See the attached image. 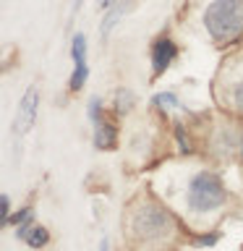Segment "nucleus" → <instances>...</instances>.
I'll list each match as a JSON object with an SVG mask.
<instances>
[{"label":"nucleus","instance_id":"nucleus-11","mask_svg":"<svg viewBox=\"0 0 243 251\" xmlns=\"http://www.w3.org/2000/svg\"><path fill=\"white\" fill-rule=\"evenodd\" d=\"M8 212H11V199L3 194V223L5 225H8V220H11V217H8Z\"/></svg>","mask_w":243,"mask_h":251},{"label":"nucleus","instance_id":"nucleus-6","mask_svg":"<svg viewBox=\"0 0 243 251\" xmlns=\"http://www.w3.org/2000/svg\"><path fill=\"white\" fill-rule=\"evenodd\" d=\"M175 55H178V47H175L172 39H168V37L157 39L154 47H152V68H154V74H162V71L175 60Z\"/></svg>","mask_w":243,"mask_h":251},{"label":"nucleus","instance_id":"nucleus-7","mask_svg":"<svg viewBox=\"0 0 243 251\" xmlns=\"http://www.w3.org/2000/svg\"><path fill=\"white\" fill-rule=\"evenodd\" d=\"M19 238L26 241L31 249H42L45 243L50 241V235H47V230H45L42 225H31V223H26V225L19 227Z\"/></svg>","mask_w":243,"mask_h":251},{"label":"nucleus","instance_id":"nucleus-10","mask_svg":"<svg viewBox=\"0 0 243 251\" xmlns=\"http://www.w3.org/2000/svg\"><path fill=\"white\" fill-rule=\"evenodd\" d=\"M118 19H121V8H113V11L105 16V24H102V34H107V31L118 24Z\"/></svg>","mask_w":243,"mask_h":251},{"label":"nucleus","instance_id":"nucleus-4","mask_svg":"<svg viewBox=\"0 0 243 251\" xmlns=\"http://www.w3.org/2000/svg\"><path fill=\"white\" fill-rule=\"evenodd\" d=\"M71 55H73V74H71V89H81L86 76H89V68H86V39L84 34L73 37V47H71Z\"/></svg>","mask_w":243,"mask_h":251},{"label":"nucleus","instance_id":"nucleus-5","mask_svg":"<svg viewBox=\"0 0 243 251\" xmlns=\"http://www.w3.org/2000/svg\"><path fill=\"white\" fill-rule=\"evenodd\" d=\"M37 102H39V94H37L34 86H31V89H26V94H24L19 115H16V123H13L16 133H26L31 126H34V121H37Z\"/></svg>","mask_w":243,"mask_h":251},{"label":"nucleus","instance_id":"nucleus-8","mask_svg":"<svg viewBox=\"0 0 243 251\" xmlns=\"http://www.w3.org/2000/svg\"><path fill=\"white\" fill-rule=\"evenodd\" d=\"M230 102H233L235 110H241V113H243V78H238V84L233 86V97H230Z\"/></svg>","mask_w":243,"mask_h":251},{"label":"nucleus","instance_id":"nucleus-9","mask_svg":"<svg viewBox=\"0 0 243 251\" xmlns=\"http://www.w3.org/2000/svg\"><path fill=\"white\" fill-rule=\"evenodd\" d=\"M154 105L162 107V110H168V107H175L178 100H175V94H168V92H165V94H157V97H154Z\"/></svg>","mask_w":243,"mask_h":251},{"label":"nucleus","instance_id":"nucleus-3","mask_svg":"<svg viewBox=\"0 0 243 251\" xmlns=\"http://www.w3.org/2000/svg\"><path fill=\"white\" fill-rule=\"evenodd\" d=\"M186 201L194 212H209V209H217L219 204L225 201V186H222V178L212 170H201L196 173L188 183V191H186Z\"/></svg>","mask_w":243,"mask_h":251},{"label":"nucleus","instance_id":"nucleus-1","mask_svg":"<svg viewBox=\"0 0 243 251\" xmlns=\"http://www.w3.org/2000/svg\"><path fill=\"white\" fill-rule=\"evenodd\" d=\"M204 26L219 45H230L243 37V0H215L204 11Z\"/></svg>","mask_w":243,"mask_h":251},{"label":"nucleus","instance_id":"nucleus-13","mask_svg":"<svg viewBox=\"0 0 243 251\" xmlns=\"http://www.w3.org/2000/svg\"><path fill=\"white\" fill-rule=\"evenodd\" d=\"M215 238H217V235H207V238H199V243H201V246H209V243H215Z\"/></svg>","mask_w":243,"mask_h":251},{"label":"nucleus","instance_id":"nucleus-12","mask_svg":"<svg viewBox=\"0 0 243 251\" xmlns=\"http://www.w3.org/2000/svg\"><path fill=\"white\" fill-rule=\"evenodd\" d=\"M99 8L102 11H113V8H118V0H99Z\"/></svg>","mask_w":243,"mask_h":251},{"label":"nucleus","instance_id":"nucleus-2","mask_svg":"<svg viewBox=\"0 0 243 251\" xmlns=\"http://www.w3.org/2000/svg\"><path fill=\"white\" fill-rule=\"evenodd\" d=\"M128 225H131V235L136 243H162L175 230L172 217L152 201H139V207L131 209Z\"/></svg>","mask_w":243,"mask_h":251}]
</instances>
